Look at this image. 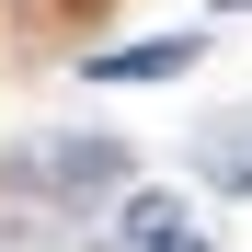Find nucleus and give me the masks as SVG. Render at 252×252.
<instances>
[{"instance_id": "obj_3", "label": "nucleus", "mask_w": 252, "mask_h": 252, "mask_svg": "<svg viewBox=\"0 0 252 252\" xmlns=\"http://www.w3.org/2000/svg\"><path fill=\"white\" fill-rule=\"evenodd\" d=\"M34 184H46V195H92V184H126V149H115V138H69V149H46V160H34Z\"/></svg>"}, {"instance_id": "obj_1", "label": "nucleus", "mask_w": 252, "mask_h": 252, "mask_svg": "<svg viewBox=\"0 0 252 252\" xmlns=\"http://www.w3.org/2000/svg\"><path fill=\"white\" fill-rule=\"evenodd\" d=\"M206 58V34H138V46H92L80 80H103V92H149V80H184Z\"/></svg>"}, {"instance_id": "obj_2", "label": "nucleus", "mask_w": 252, "mask_h": 252, "mask_svg": "<svg viewBox=\"0 0 252 252\" xmlns=\"http://www.w3.org/2000/svg\"><path fill=\"white\" fill-rule=\"evenodd\" d=\"M126 252H218V241L184 218V195H126Z\"/></svg>"}]
</instances>
